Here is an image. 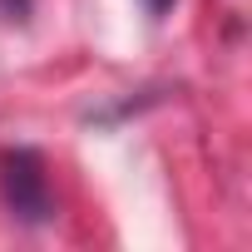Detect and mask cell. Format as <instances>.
I'll use <instances>...</instances> for the list:
<instances>
[{
    "instance_id": "cell-1",
    "label": "cell",
    "mask_w": 252,
    "mask_h": 252,
    "mask_svg": "<svg viewBox=\"0 0 252 252\" xmlns=\"http://www.w3.org/2000/svg\"><path fill=\"white\" fill-rule=\"evenodd\" d=\"M0 183H5V203H10L15 218H25V222H45L50 218V188H45L40 154H30V149L5 154V173H0Z\"/></svg>"
},
{
    "instance_id": "cell-2",
    "label": "cell",
    "mask_w": 252,
    "mask_h": 252,
    "mask_svg": "<svg viewBox=\"0 0 252 252\" xmlns=\"http://www.w3.org/2000/svg\"><path fill=\"white\" fill-rule=\"evenodd\" d=\"M0 15H5V20H25L30 15V0H0Z\"/></svg>"
},
{
    "instance_id": "cell-3",
    "label": "cell",
    "mask_w": 252,
    "mask_h": 252,
    "mask_svg": "<svg viewBox=\"0 0 252 252\" xmlns=\"http://www.w3.org/2000/svg\"><path fill=\"white\" fill-rule=\"evenodd\" d=\"M144 5H149V15H168V5H173V0H144Z\"/></svg>"
}]
</instances>
